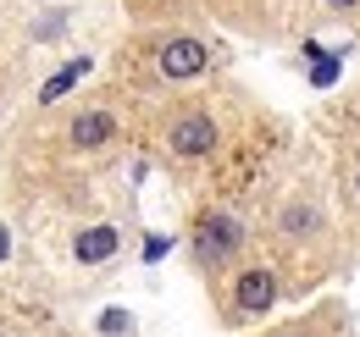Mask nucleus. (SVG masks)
<instances>
[{"label":"nucleus","mask_w":360,"mask_h":337,"mask_svg":"<svg viewBox=\"0 0 360 337\" xmlns=\"http://www.w3.org/2000/svg\"><path fill=\"white\" fill-rule=\"evenodd\" d=\"M238 249H244V221H233L227 211H205L194 221V260H200L205 271L227 265Z\"/></svg>","instance_id":"f257e3e1"},{"label":"nucleus","mask_w":360,"mask_h":337,"mask_svg":"<svg viewBox=\"0 0 360 337\" xmlns=\"http://www.w3.org/2000/svg\"><path fill=\"white\" fill-rule=\"evenodd\" d=\"M167 150H172L178 161H200V155H211V150H217V122H211L205 111H183L178 122L167 127Z\"/></svg>","instance_id":"f03ea898"},{"label":"nucleus","mask_w":360,"mask_h":337,"mask_svg":"<svg viewBox=\"0 0 360 337\" xmlns=\"http://www.w3.org/2000/svg\"><path fill=\"white\" fill-rule=\"evenodd\" d=\"M271 304H277V271L244 265V271L233 277V310H238V315H266Z\"/></svg>","instance_id":"7ed1b4c3"},{"label":"nucleus","mask_w":360,"mask_h":337,"mask_svg":"<svg viewBox=\"0 0 360 337\" xmlns=\"http://www.w3.org/2000/svg\"><path fill=\"white\" fill-rule=\"evenodd\" d=\"M155 67H161V78H200L205 67H211V50L200 39H188V34H178V39L161 44V55H155Z\"/></svg>","instance_id":"20e7f679"},{"label":"nucleus","mask_w":360,"mask_h":337,"mask_svg":"<svg viewBox=\"0 0 360 337\" xmlns=\"http://www.w3.org/2000/svg\"><path fill=\"white\" fill-rule=\"evenodd\" d=\"M117 138V117L111 111H78L72 127H67V144L72 150H105Z\"/></svg>","instance_id":"39448f33"},{"label":"nucleus","mask_w":360,"mask_h":337,"mask_svg":"<svg viewBox=\"0 0 360 337\" xmlns=\"http://www.w3.org/2000/svg\"><path fill=\"white\" fill-rule=\"evenodd\" d=\"M122 244V232L117 227H84L78 238H72V260H84V265H100V260H111Z\"/></svg>","instance_id":"423d86ee"},{"label":"nucleus","mask_w":360,"mask_h":337,"mask_svg":"<svg viewBox=\"0 0 360 337\" xmlns=\"http://www.w3.org/2000/svg\"><path fill=\"white\" fill-rule=\"evenodd\" d=\"M277 227H283V238H316V232H321V211L305 205V199H294L288 211L277 216Z\"/></svg>","instance_id":"0eeeda50"},{"label":"nucleus","mask_w":360,"mask_h":337,"mask_svg":"<svg viewBox=\"0 0 360 337\" xmlns=\"http://www.w3.org/2000/svg\"><path fill=\"white\" fill-rule=\"evenodd\" d=\"M327 6H333V11H349V6H355V0H327Z\"/></svg>","instance_id":"6e6552de"},{"label":"nucleus","mask_w":360,"mask_h":337,"mask_svg":"<svg viewBox=\"0 0 360 337\" xmlns=\"http://www.w3.org/2000/svg\"><path fill=\"white\" fill-rule=\"evenodd\" d=\"M283 337H294V332H283Z\"/></svg>","instance_id":"1a4fd4ad"},{"label":"nucleus","mask_w":360,"mask_h":337,"mask_svg":"<svg viewBox=\"0 0 360 337\" xmlns=\"http://www.w3.org/2000/svg\"><path fill=\"white\" fill-rule=\"evenodd\" d=\"M355 188H360V183H355Z\"/></svg>","instance_id":"9d476101"}]
</instances>
